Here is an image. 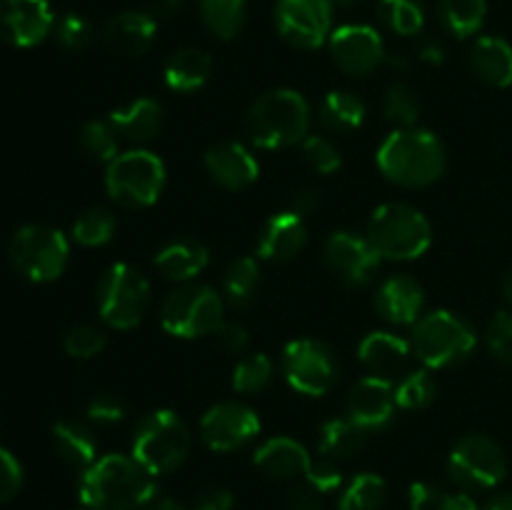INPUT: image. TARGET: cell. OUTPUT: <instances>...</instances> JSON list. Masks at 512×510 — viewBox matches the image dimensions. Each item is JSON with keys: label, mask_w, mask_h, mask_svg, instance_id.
Instances as JSON below:
<instances>
[{"label": "cell", "mask_w": 512, "mask_h": 510, "mask_svg": "<svg viewBox=\"0 0 512 510\" xmlns=\"http://www.w3.org/2000/svg\"><path fill=\"white\" fill-rule=\"evenodd\" d=\"M165 163L150 150L120 153L105 168V190L123 208H150L165 188Z\"/></svg>", "instance_id": "52a82bcc"}, {"label": "cell", "mask_w": 512, "mask_h": 510, "mask_svg": "<svg viewBox=\"0 0 512 510\" xmlns=\"http://www.w3.org/2000/svg\"><path fill=\"white\" fill-rule=\"evenodd\" d=\"M360 3H365V0H333V5H340V8H353Z\"/></svg>", "instance_id": "6125c7cd"}, {"label": "cell", "mask_w": 512, "mask_h": 510, "mask_svg": "<svg viewBox=\"0 0 512 510\" xmlns=\"http://www.w3.org/2000/svg\"><path fill=\"white\" fill-rule=\"evenodd\" d=\"M150 305V283L128 263L110 265L98 283L100 318L115 330L140 325Z\"/></svg>", "instance_id": "30bf717a"}, {"label": "cell", "mask_w": 512, "mask_h": 510, "mask_svg": "<svg viewBox=\"0 0 512 510\" xmlns=\"http://www.w3.org/2000/svg\"><path fill=\"white\" fill-rule=\"evenodd\" d=\"M225 303L210 285L183 283L160 305V323L175 338H203L223 325Z\"/></svg>", "instance_id": "ba28073f"}, {"label": "cell", "mask_w": 512, "mask_h": 510, "mask_svg": "<svg viewBox=\"0 0 512 510\" xmlns=\"http://www.w3.org/2000/svg\"><path fill=\"white\" fill-rule=\"evenodd\" d=\"M275 25L293 48H320L333 35V0H278Z\"/></svg>", "instance_id": "4fadbf2b"}, {"label": "cell", "mask_w": 512, "mask_h": 510, "mask_svg": "<svg viewBox=\"0 0 512 510\" xmlns=\"http://www.w3.org/2000/svg\"><path fill=\"white\" fill-rule=\"evenodd\" d=\"M368 443V430L355 423L353 418H335L320 428V453L325 458H353L355 453L365 448Z\"/></svg>", "instance_id": "f546056e"}, {"label": "cell", "mask_w": 512, "mask_h": 510, "mask_svg": "<svg viewBox=\"0 0 512 510\" xmlns=\"http://www.w3.org/2000/svg\"><path fill=\"white\" fill-rule=\"evenodd\" d=\"M470 68L490 88L512 85V45L498 35H485L470 50Z\"/></svg>", "instance_id": "4316f807"}, {"label": "cell", "mask_w": 512, "mask_h": 510, "mask_svg": "<svg viewBox=\"0 0 512 510\" xmlns=\"http://www.w3.org/2000/svg\"><path fill=\"white\" fill-rule=\"evenodd\" d=\"M305 480H308L315 490H320V493H333V490H338L340 483H343V475H340V470L335 468L330 460H318V463H310Z\"/></svg>", "instance_id": "c3c4849f"}, {"label": "cell", "mask_w": 512, "mask_h": 510, "mask_svg": "<svg viewBox=\"0 0 512 510\" xmlns=\"http://www.w3.org/2000/svg\"><path fill=\"white\" fill-rule=\"evenodd\" d=\"M245 130L260 148L280 150L308 138L310 105L298 90L278 88L260 95L245 115Z\"/></svg>", "instance_id": "3957f363"}, {"label": "cell", "mask_w": 512, "mask_h": 510, "mask_svg": "<svg viewBox=\"0 0 512 510\" xmlns=\"http://www.w3.org/2000/svg\"><path fill=\"white\" fill-rule=\"evenodd\" d=\"M485 343L500 363L512 365V313L500 310L490 318L488 328H485Z\"/></svg>", "instance_id": "ee69618b"}, {"label": "cell", "mask_w": 512, "mask_h": 510, "mask_svg": "<svg viewBox=\"0 0 512 510\" xmlns=\"http://www.w3.org/2000/svg\"><path fill=\"white\" fill-rule=\"evenodd\" d=\"M53 443L60 458L68 460L75 468H90L98 455V440L93 430L78 420H60L53 428Z\"/></svg>", "instance_id": "f1b7e54d"}, {"label": "cell", "mask_w": 512, "mask_h": 510, "mask_svg": "<svg viewBox=\"0 0 512 510\" xmlns=\"http://www.w3.org/2000/svg\"><path fill=\"white\" fill-rule=\"evenodd\" d=\"M388 498V485L380 475L360 473L340 495L338 510H380Z\"/></svg>", "instance_id": "e575fe53"}, {"label": "cell", "mask_w": 512, "mask_h": 510, "mask_svg": "<svg viewBox=\"0 0 512 510\" xmlns=\"http://www.w3.org/2000/svg\"><path fill=\"white\" fill-rule=\"evenodd\" d=\"M283 375L298 393L320 398L338 383V360L325 343L313 338H300L285 345Z\"/></svg>", "instance_id": "8fae6325"}, {"label": "cell", "mask_w": 512, "mask_h": 510, "mask_svg": "<svg viewBox=\"0 0 512 510\" xmlns=\"http://www.w3.org/2000/svg\"><path fill=\"white\" fill-rule=\"evenodd\" d=\"M190 453V430L173 410H155L140 420L133 438V458L150 475H168L185 463Z\"/></svg>", "instance_id": "5b68a950"}, {"label": "cell", "mask_w": 512, "mask_h": 510, "mask_svg": "<svg viewBox=\"0 0 512 510\" xmlns=\"http://www.w3.org/2000/svg\"><path fill=\"white\" fill-rule=\"evenodd\" d=\"M210 253L200 240L195 238H175L165 243L155 253V268L160 275L175 283H190L208 268Z\"/></svg>", "instance_id": "cb8c5ba5"}, {"label": "cell", "mask_w": 512, "mask_h": 510, "mask_svg": "<svg viewBox=\"0 0 512 510\" xmlns=\"http://www.w3.org/2000/svg\"><path fill=\"white\" fill-rule=\"evenodd\" d=\"M503 298L508 300V303H512V270L505 275V280H503Z\"/></svg>", "instance_id": "94428289"}, {"label": "cell", "mask_w": 512, "mask_h": 510, "mask_svg": "<svg viewBox=\"0 0 512 510\" xmlns=\"http://www.w3.org/2000/svg\"><path fill=\"white\" fill-rule=\"evenodd\" d=\"M420 60H425L428 65H443V60H445L443 45L425 43L423 48H420Z\"/></svg>", "instance_id": "9f6ffc18"}, {"label": "cell", "mask_w": 512, "mask_h": 510, "mask_svg": "<svg viewBox=\"0 0 512 510\" xmlns=\"http://www.w3.org/2000/svg\"><path fill=\"white\" fill-rule=\"evenodd\" d=\"M310 455L298 440L288 438V435H278V438H270L255 450V465L258 470H263L268 478L275 480H290L305 475L310 468Z\"/></svg>", "instance_id": "d4e9b609"}, {"label": "cell", "mask_w": 512, "mask_h": 510, "mask_svg": "<svg viewBox=\"0 0 512 510\" xmlns=\"http://www.w3.org/2000/svg\"><path fill=\"white\" fill-rule=\"evenodd\" d=\"M55 28L48 0H0V38L15 48L43 43Z\"/></svg>", "instance_id": "e0dca14e"}, {"label": "cell", "mask_w": 512, "mask_h": 510, "mask_svg": "<svg viewBox=\"0 0 512 510\" xmlns=\"http://www.w3.org/2000/svg\"><path fill=\"white\" fill-rule=\"evenodd\" d=\"M320 120L335 133H353L365 123V103L348 90H333L320 103Z\"/></svg>", "instance_id": "4dcf8cb0"}, {"label": "cell", "mask_w": 512, "mask_h": 510, "mask_svg": "<svg viewBox=\"0 0 512 510\" xmlns=\"http://www.w3.org/2000/svg\"><path fill=\"white\" fill-rule=\"evenodd\" d=\"M260 433V418L245 403H218L200 420V438L215 453H230Z\"/></svg>", "instance_id": "9a60e30c"}, {"label": "cell", "mask_w": 512, "mask_h": 510, "mask_svg": "<svg viewBox=\"0 0 512 510\" xmlns=\"http://www.w3.org/2000/svg\"><path fill=\"white\" fill-rule=\"evenodd\" d=\"M80 148L88 158L108 165L110 160L120 155V138L110 120H90L80 130Z\"/></svg>", "instance_id": "8d00e7d4"}, {"label": "cell", "mask_w": 512, "mask_h": 510, "mask_svg": "<svg viewBox=\"0 0 512 510\" xmlns=\"http://www.w3.org/2000/svg\"><path fill=\"white\" fill-rule=\"evenodd\" d=\"M10 263L33 283H53L63 275L70 245L60 230L50 225H23L10 240Z\"/></svg>", "instance_id": "9c48e42d"}, {"label": "cell", "mask_w": 512, "mask_h": 510, "mask_svg": "<svg viewBox=\"0 0 512 510\" xmlns=\"http://www.w3.org/2000/svg\"><path fill=\"white\" fill-rule=\"evenodd\" d=\"M383 113L398 128H415L420 115V100L415 90L405 83L390 85L383 98Z\"/></svg>", "instance_id": "60d3db41"}, {"label": "cell", "mask_w": 512, "mask_h": 510, "mask_svg": "<svg viewBox=\"0 0 512 510\" xmlns=\"http://www.w3.org/2000/svg\"><path fill=\"white\" fill-rule=\"evenodd\" d=\"M178 10H180V0H155L153 15H158V18H170V15H175Z\"/></svg>", "instance_id": "6f0895ef"}, {"label": "cell", "mask_w": 512, "mask_h": 510, "mask_svg": "<svg viewBox=\"0 0 512 510\" xmlns=\"http://www.w3.org/2000/svg\"><path fill=\"white\" fill-rule=\"evenodd\" d=\"M423 305V285L410 275H390L375 295V308L393 325H415L423 318Z\"/></svg>", "instance_id": "44dd1931"}, {"label": "cell", "mask_w": 512, "mask_h": 510, "mask_svg": "<svg viewBox=\"0 0 512 510\" xmlns=\"http://www.w3.org/2000/svg\"><path fill=\"white\" fill-rule=\"evenodd\" d=\"M303 155L310 163V168L323 175L335 173L340 168V163H343L338 145L330 138H325V135H308L303 140Z\"/></svg>", "instance_id": "7bdbcfd3"}, {"label": "cell", "mask_w": 512, "mask_h": 510, "mask_svg": "<svg viewBox=\"0 0 512 510\" xmlns=\"http://www.w3.org/2000/svg\"><path fill=\"white\" fill-rule=\"evenodd\" d=\"M55 38L68 50H85L93 43V25L83 15L68 13L55 23Z\"/></svg>", "instance_id": "f6af8a7d"}, {"label": "cell", "mask_w": 512, "mask_h": 510, "mask_svg": "<svg viewBox=\"0 0 512 510\" xmlns=\"http://www.w3.org/2000/svg\"><path fill=\"white\" fill-rule=\"evenodd\" d=\"M483 510H512V493H500Z\"/></svg>", "instance_id": "680465c9"}, {"label": "cell", "mask_w": 512, "mask_h": 510, "mask_svg": "<svg viewBox=\"0 0 512 510\" xmlns=\"http://www.w3.org/2000/svg\"><path fill=\"white\" fill-rule=\"evenodd\" d=\"M80 510H90V508H85V505H83V508H80Z\"/></svg>", "instance_id": "be15d7a7"}, {"label": "cell", "mask_w": 512, "mask_h": 510, "mask_svg": "<svg viewBox=\"0 0 512 510\" xmlns=\"http://www.w3.org/2000/svg\"><path fill=\"white\" fill-rule=\"evenodd\" d=\"M443 490L433 483H413L408 490L410 510H438L440 500H443Z\"/></svg>", "instance_id": "816d5d0a"}, {"label": "cell", "mask_w": 512, "mask_h": 510, "mask_svg": "<svg viewBox=\"0 0 512 510\" xmlns=\"http://www.w3.org/2000/svg\"><path fill=\"white\" fill-rule=\"evenodd\" d=\"M23 488V468L10 450L0 445V505L13 500Z\"/></svg>", "instance_id": "bcb514c9"}, {"label": "cell", "mask_w": 512, "mask_h": 510, "mask_svg": "<svg viewBox=\"0 0 512 510\" xmlns=\"http://www.w3.org/2000/svg\"><path fill=\"white\" fill-rule=\"evenodd\" d=\"M158 35V20L153 13H138V10H125L113 15L103 25V40L113 53L125 58H138L148 53Z\"/></svg>", "instance_id": "ffe728a7"}, {"label": "cell", "mask_w": 512, "mask_h": 510, "mask_svg": "<svg viewBox=\"0 0 512 510\" xmlns=\"http://www.w3.org/2000/svg\"><path fill=\"white\" fill-rule=\"evenodd\" d=\"M440 23L455 38H470L478 33L488 15L485 0H440Z\"/></svg>", "instance_id": "d6a6232c"}, {"label": "cell", "mask_w": 512, "mask_h": 510, "mask_svg": "<svg viewBox=\"0 0 512 510\" xmlns=\"http://www.w3.org/2000/svg\"><path fill=\"white\" fill-rule=\"evenodd\" d=\"M260 288V265L255 258H238L228 265L223 275V293L233 308L253 303Z\"/></svg>", "instance_id": "836d02e7"}, {"label": "cell", "mask_w": 512, "mask_h": 510, "mask_svg": "<svg viewBox=\"0 0 512 510\" xmlns=\"http://www.w3.org/2000/svg\"><path fill=\"white\" fill-rule=\"evenodd\" d=\"M323 263L330 273L345 285H365L373 280L380 265V253L370 243L368 235L333 233L323 245Z\"/></svg>", "instance_id": "2e32d148"}, {"label": "cell", "mask_w": 512, "mask_h": 510, "mask_svg": "<svg viewBox=\"0 0 512 510\" xmlns=\"http://www.w3.org/2000/svg\"><path fill=\"white\" fill-rule=\"evenodd\" d=\"M155 495V475L133 455H105L85 468L80 478V500L90 510H148Z\"/></svg>", "instance_id": "6da1fadb"}, {"label": "cell", "mask_w": 512, "mask_h": 510, "mask_svg": "<svg viewBox=\"0 0 512 510\" xmlns=\"http://www.w3.org/2000/svg\"><path fill=\"white\" fill-rule=\"evenodd\" d=\"M320 495L323 493L315 490L310 483L298 485V488L290 490L288 510H323V498Z\"/></svg>", "instance_id": "f5cc1de1"}, {"label": "cell", "mask_w": 512, "mask_h": 510, "mask_svg": "<svg viewBox=\"0 0 512 510\" xmlns=\"http://www.w3.org/2000/svg\"><path fill=\"white\" fill-rule=\"evenodd\" d=\"M318 208H320V198L313 188H298L293 193V198H290V210L303 215V218L313 215Z\"/></svg>", "instance_id": "db71d44e"}, {"label": "cell", "mask_w": 512, "mask_h": 510, "mask_svg": "<svg viewBox=\"0 0 512 510\" xmlns=\"http://www.w3.org/2000/svg\"><path fill=\"white\" fill-rule=\"evenodd\" d=\"M378 13L398 35H418L425 25L423 0H378Z\"/></svg>", "instance_id": "d590c367"}, {"label": "cell", "mask_w": 512, "mask_h": 510, "mask_svg": "<svg viewBox=\"0 0 512 510\" xmlns=\"http://www.w3.org/2000/svg\"><path fill=\"white\" fill-rule=\"evenodd\" d=\"M118 220L110 210L105 208H88L73 225V238L85 248H100V245L110 243Z\"/></svg>", "instance_id": "f35d334b"}, {"label": "cell", "mask_w": 512, "mask_h": 510, "mask_svg": "<svg viewBox=\"0 0 512 510\" xmlns=\"http://www.w3.org/2000/svg\"><path fill=\"white\" fill-rule=\"evenodd\" d=\"M478 335L473 325L450 310H433L423 315L413 325V345L415 355L423 360L428 368H450L468 358L475 350Z\"/></svg>", "instance_id": "8992f818"}, {"label": "cell", "mask_w": 512, "mask_h": 510, "mask_svg": "<svg viewBox=\"0 0 512 510\" xmlns=\"http://www.w3.org/2000/svg\"><path fill=\"white\" fill-rule=\"evenodd\" d=\"M275 365L265 353H255L250 358H243L233 370V390L243 395L263 393L273 383Z\"/></svg>", "instance_id": "74e56055"}, {"label": "cell", "mask_w": 512, "mask_h": 510, "mask_svg": "<svg viewBox=\"0 0 512 510\" xmlns=\"http://www.w3.org/2000/svg\"><path fill=\"white\" fill-rule=\"evenodd\" d=\"M63 348L70 358H78V360L95 358L98 353H103L105 335L103 330H98L95 325H88V323L73 325V328L65 333Z\"/></svg>", "instance_id": "b9f144b4"}, {"label": "cell", "mask_w": 512, "mask_h": 510, "mask_svg": "<svg viewBox=\"0 0 512 510\" xmlns=\"http://www.w3.org/2000/svg\"><path fill=\"white\" fill-rule=\"evenodd\" d=\"M438 395V383L430 375V370H413V373L403 375L395 388V400L403 410H423Z\"/></svg>", "instance_id": "ab89813d"}, {"label": "cell", "mask_w": 512, "mask_h": 510, "mask_svg": "<svg viewBox=\"0 0 512 510\" xmlns=\"http://www.w3.org/2000/svg\"><path fill=\"white\" fill-rule=\"evenodd\" d=\"M193 510H230L233 508V493L223 485H208L195 495Z\"/></svg>", "instance_id": "681fc988"}, {"label": "cell", "mask_w": 512, "mask_h": 510, "mask_svg": "<svg viewBox=\"0 0 512 510\" xmlns=\"http://www.w3.org/2000/svg\"><path fill=\"white\" fill-rule=\"evenodd\" d=\"M328 43L333 63L353 78H365V75L375 73L388 58L383 38L370 25H343V28L333 30Z\"/></svg>", "instance_id": "5bb4252c"}, {"label": "cell", "mask_w": 512, "mask_h": 510, "mask_svg": "<svg viewBox=\"0 0 512 510\" xmlns=\"http://www.w3.org/2000/svg\"><path fill=\"white\" fill-rule=\"evenodd\" d=\"M305 243H308L305 218L288 208L285 213L273 215L263 225V233H260L258 240V255L263 260H273V263H285V260H293L305 248Z\"/></svg>", "instance_id": "7402d4cb"}, {"label": "cell", "mask_w": 512, "mask_h": 510, "mask_svg": "<svg viewBox=\"0 0 512 510\" xmlns=\"http://www.w3.org/2000/svg\"><path fill=\"white\" fill-rule=\"evenodd\" d=\"M210 73H213V58L205 50L180 48L165 63L163 78L175 93H193L208 83Z\"/></svg>", "instance_id": "83f0119b"}, {"label": "cell", "mask_w": 512, "mask_h": 510, "mask_svg": "<svg viewBox=\"0 0 512 510\" xmlns=\"http://www.w3.org/2000/svg\"><path fill=\"white\" fill-rule=\"evenodd\" d=\"M205 170L225 190H243L260 175L255 155L240 143H218L205 153Z\"/></svg>", "instance_id": "d6986e66"}, {"label": "cell", "mask_w": 512, "mask_h": 510, "mask_svg": "<svg viewBox=\"0 0 512 510\" xmlns=\"http://www.w3.org/2000/svg\"><path fill=\"white\" fill-rule=\"evenodd\" d=\"M108 120L120 140H128L133 145H145L153 138H158L160 128H163V110H160L155 100L140 98L135 103L125 105V108L113 110Z\"/></svg>", "instance_id": "484cf974"}, {"label": "cell", "mask_w": 512, "mask_h": 510, "mask_svg": "<svg viewBox=\"0 0 512 510\" xmlns=\"http://www.w3.org/2000/svg\"><path fill=\"white\" fill-rule=\"evenodd\" d=\"M395 405H398V400H395L393 383L368 375V378L358 380L350 390L348 415L370 433V430H380L393 420Z\"/></svg>", "instance_id": "ac0fdd59"}, {"label": "cell", "mask_w": 512, "mask_h": 510, "mask_svg": "<svg viewBox=\"0 0 512 510\" xmlns=\"http://www.w3.org/2000/svg\"><path fill=\"white\" fill-rule=\"evenodd\" d=\"M213 335H215V340H218V345L225 350V353H243V350L248 348V343H250V335H248V330L243 328V325L225 323V320Z\"/></svg>", "instance_id": "f907efd6"}, {"label": "cell", "mask_w": 512, "mask_h": 510, "mask_svg": "<svg viewBox=\"0 0 512 510\" xmlns=\"http://www.w3.org/2000/svg\"><path fill=\"white\" fill-rule=\"evenodd\" d=\"M203 25L220 40H230L248 20V0H200Z\"/></svg>", "instance_id": "1f68e13d"}, {"label": "cell", "mask_w": 512, "mask_h": 510, "mask_svg": "<svg viewBox=\"0 0 512 510\" xmlns=\"http://www.w3.org/2000/svg\"><path fill=\"white\" fill-rule=\"evenodd\" d=\"M150 510H193V508H188L185 503H178V500L163 498V500H158V503L150 505Z\"/></svg>", "instance_id": "91938a15"}, {"label": "cell", "mask_w": 512, "mask_h": 510, "mask_svg": "<svg viewBox=\"0 0 512 510\" xmlns=\"http://www.w3.org/2000/svg\"><path fill=\"white\" fill-rule=\"evenodd\" d=\"M438 510H478V505L468 493H445Z\"/></svg>", "instance_id": "11a10c76"}, {"label": "cell", "mask_w": 512, "mask_h": 510, "mask_svg": "<svg viewBox=\"0 0 512 510\" xmlns=\"http://www.w3.org/2000/svg\"><path fill=\"white\" fill-rule=\"evenodd\" d=\"M85 413H88V420H93V423L115 425L125 418L128 410H125V403L118 398V395L103 393V395H95V398L90 400Z\"/></svg>", "instance_id": "7dc6e473"}, {"label": "cell", "mask_w": 512, "mask_h": 510, "mask_svg": "<svg viewBox=\"0 0 512 510\" xmlns=\"http://www.w3.org/2000/svg\"><path fill=\"white\" fill-rule=\"evenodd\" d=\"M368 240L380 258L415 260L428 253L433 228L418 208L405 203H385L368 223Z\"/></svg>", "instance_id": "277c9868"}, {"label": "cell", "mask_w": 512, "mask_h": 510, "mask_svg": "<svg viewBox=\"0 0 512 510\" xmlns=\"http://www.w3.org/2000/svg\"><path fill=\"white\" fill-rule=\"evenodd\" d=\"M358 358L370 375L393 383L408 365L410 343L388 330H375L360 340Z\"/></svg>", "instance_id": "603a6c76"}, {"label": "cell", "mask_w": 512, "mask_h": 510, "mask_svg": "<svg viewBox=\"0 0 512 510\" xmlns=\"http://www.w3.org/2000/svg\"><path fill=\"white\" fill-rule=\"evenodd\" d=\"M378 168L390 183L425 188L443 178L448 168L445 145L423 128H398L378 148Z\"/></svg>", "instance_id": "7a4b0ae2"}, {"label": "cell", "mask_w": 512, "mask_h": 510, "mask_svg": "<svg viewBox=\"0 0 512 510\" xmlns=\"http://www.w3.org/2000/svg\"><path fill=\"white\" fill-rule=\"evenodd\" d=\"M448 473L463 488L488 490L505 478L508 458L488 435H465L450 453Z\"/></svg>", "instance_id": "7c38bea8"}]
</instances>
